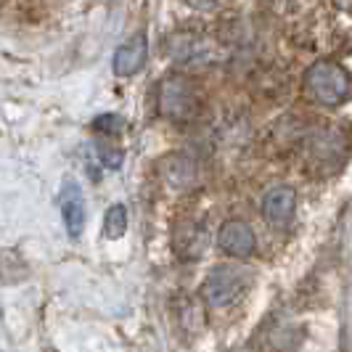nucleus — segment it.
<instances>
[{
    "instance_id": "f257e3e1",
    "label": "nucleus",
    "mask_w": 352,
    "mask_h": 352,
    "mask_svg": "<svg viewBox=\"0 0 352 352\" xmlns=\"http://www.w3.org/2000/svg\"><path fill=\"white\" fill-rule=\"evenodd\" d=\"M305 90L320 106H339L350 96V74L334 61H316L305 72Z\"/></svg>"
},
{
    "instance_id": "f03ea898",
    "label": "nucleus",
    "mask_w": 352,
    "mask_h": 352,
    "mask_svg": "<svg viewBox=\"0 0 352 352\" xmlns=\"http://www.w3.org/2000/svg\"><path fill=\"white\" fill-rule=\"evenodd\" d=\"M196 109V93L186 77H167L159 88V111L170 120H188Z\"/></svg>"
},
{
    "instance_id": "7ed1b4c3",
    "label": "nucleus",
    "mask_w": 352,
    "mask_h": 352,
    "mask_svg": "<svg viewBox=\"0 0 352 352\" xmlns=\"http://www.w3.org/2000/svg\"><path fill=\"white\" fill-rule=\"evenodd\" d=\"M244 292V276L236 267H214L201 286V297L212 307L230 305Z\"/></svg>"
},
{
    "instance_id": "20e7f679",
    "label": "nucleus",
    "mask_w": 352,
    "mask_h": 352,
    "mask_svg": "<svg viewBox=\"0 0 352 352\" xmlns=\"http://www.w3.org/2000/svg\"><path fill=\"white\" fill-rule=\"evenodd\" d=\"M254 244H257L254 230L249 228V223L244 220H228V223H223V228L217 233V247L236 260L249 257L254 252Z\"/></svg>"
},
{
    "instance_id": "39448f33",
    "label": "nucleus",
    "mask_w": 352,
    "mask_h": 352,
    "mask_svg": "<svg viewBox=\"0 0 352 352\" xmlns=\"http://www.w3.org/2000/svg\"><path fill=\"white\" fill-rule=\"evenodd\" d=\"M297 210V194L289 186H276L270 188L263 199V217L273 228H286Z\"/></svg>"
},
{
    "instance_id": "423d86ee",
    "label": "nucleus",
    "mask_w": 352,
    "mask_h": 352,
    "mask_svg": "<svg viewBox=\"0 0 352 352\" xmlns=\"http://www.w3.org/2000/svg\"><path fill=\"white\" fill-rule=\"evenodd\" d=\"M146 58H148L146 35H135L117 48L114 61H111V69H114L117 77H133V74H138L146 67Z\"/></svg>"
},
{
    "instance_id": "0eeeda50",
    "label": "nucleus",
    "mask_w": 352,
    "mask_h": 352,
    "mask_svg": "<svg viewBox=\"0 0 352 352\" xmlns=\"http://www.w3.org/2000/svg\"><path fill=\"white\" fill-rule=\"evenodd\" d=\"M61 212H64V226L72 239H80L82 228H85V199L82 191L77 188V183H69L64 199H61Z\"/></svg>"
},
{
    "instance_id": "6e6552de",
    "label": "nucleus",
    "mask_w": 352,
    "mask_h": 352,
    "mask_svg": "<svg viewBox=\"0 0 352 352\" xmlns=\"http://www.w3.org/2000/svg\"><path fill=\"white\" fill-rule=\"evenodd\" d=\"M124 230H127V210H124L122 204L109 207L104 220V233L109 239H122Z\"/></svg>"
},
{
    "instance_id": "1a4fd4ad",
    "label": "nucleus",
    "mask_w": 352,
    "mask_h": 352,
    "mask_svg": "<svg viewBox=\"0 0 352 352\" xmlns=\"http://www.w3.org/2000/svg\"><path fill=\"white\" fill-rule=\"evenodd\" d=\"M96 151H98V159H101V164H104V167H111V170H114V167H120V164H122V151H120L117 146L98 143V148H96Z\"/></svg>"
},
{
    "instance_id": "9d476101",
    "label": "nucleus",
    "mask_w": 352,
    "mask_h": 352,
    "mask_svg": "<svg viewBox=\"0 0 352 352\" xmlns=\"http://www.w3.org/2000/svg\"><path fill=\"white\" fill-rule=\"evenodd\" d=\"M122 127V120L117 117V114H101V117H96L93 120V130H98V133H117Z\"/></svg>"
},
{
    "instance_id": "9b49d317",
    "label": "nucleus",
    "mask_w": 352,
    "mask_h": 352,
    "mask_svg": "<svg viewBox=\"0 0 352 352\" xmlns=\"http://www.w3.org/2000/svg\"><path fill=\"white\" fill-rule=\"evenodd\" d=\"M183 3H188L191 8H201V11H207V8L214 6V0H183Z\"/></svg>"
}]
</instances>
